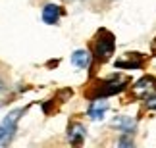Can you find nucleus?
Returning <instances> with one entry per match:
<instances>
[{
  "label": "nucleus",
  "instance_id": "nucleus-1",
  "mask_svg": "<svg viewBox=\"0 0 156 148\" xmlns=\"http://www.w3.org/2000/svg\"><path fill=\"white\" fill-rule=\"evenodd\" d=\"M125 85H127L125 79L119 81V79H116V77H112V79H102V81L94 83V85L85 92V96L89 100H93V98H108V96H112V94L122 92L125 88Z\"/></svg>",
  "mask_w": 156,
  "mask_h": 148
},
{
  "label": "nucleus",
  "instance_id": "nucleus-2",
  "mask_svg": "<svg viewBox=\"0 0 156 148\" xmlns=\"http://www.w3.org/2000/svg\"><path fill=\"white\" fill-rule=\"evenodd\" d=\"M114 48H116L114 35L110 31H106V29H100L97 35V40H94V46H93V58L102 64L106 60H110V56L114 54Z\"/></svg>",
  "mask_w": 156,
  "mask_h": 148
},
{
  "label": "nucleus",
  "instance_id": "nucleus-3",
  "mask_svg": "<svg viewBox=\"0 0 156 148\" xmlns=\"http://www.w3.org/2000/svg\"><path fill=\"white\" fill-rule=\"evenodd\" d=\"M23 114H25V108H16L2 119V123H0V146H8L12 143V139L16 137V131H17L20 117Z\"/></svg>",
  "mask_w": 156,
  "mask_h": 148
},
{
  "label": "nucleus",
  "instance_id": "nucleus-4",
  "mask_svg": "<svg viewBox=\"0 0 156 148\" xmlns=\"http://www.w3.org/2000/svg\"><path fill=\"white\" fill-rule=\"evenodd\" d=\"M106 110H108V100L106 98H93L91 104H89V108H87V114H89V117H93V119H102Z\"/></svg>",
  "mask_w": 156,
  "mask_h": 148
},
{
  "label": "nucleus",
  "instance_id": "nucleus-5",
  "mask_svg": "<svg viewBox=\"0 0 156 148\" xmlns=\"http://www.w3.org/2000/svg\"><path fill=\"white\" fill-rule=\"evenodd\" d=\"M64 14V10L56 4H46L44 10H43V21L46 25H56L60 21V15Z\"/></svg>",
  "mask_w": 156,
  "mask_h": 148
},
{
  "label": "nucleus",
  "instance_id": "nucleus-6",
  "mask_svg": "<svg viewBox=\"0 0 156 148\" xmlns=\"http://www.w3.org/2000/svg\"><path fill=\"white\" fill-rule=\"evenodd\" d=\"M85 127L81 125V123H71V125L68 127V139H69V143L71 144H75V146H79L83 143V139H85Z\"/></svg>",
  "mask_w": 156,
  "mask_h": 148
},
{
  "label": "nucleus",
  "instance_id": "nucleus-7",
  "mask_svg": "<svg viewBox=\"0 0 156 148\" xmlns=\"http://www.w3.org/2000/svg\"><path fill=\"white\" fill-rule=\"evenodd\" d=\"M91 60H93V56H91V52H87V50H75L73 54H71V64L79 69L89 67L91 66Z\"/></svg>",
  "mask_w": 156,
  "mask_h": 148
},
{
  "label": "nucleus",
  "instance_id": "nucleus-8",
  "mask_svg": "<svg viewBox=\"0 0 156 148\" xmlns=\"http://www.w3.org/2000/svg\"><path fill=\"white\" fill-rule=\"evenodd\" d=\"M135 125H137L135 119L129 117V115H119V117H116V119L112 121V127H116V129H119V131H123V133H133Z\"/></svg>",
  "mask_w": 156,
  "mask_h": 148
},
{
  "label": "nucleus",
  "instance_id": "nucleus-9",
  "mask_svg": "<svg viewBox=\"0 0 156 148\" xmlns=\"http://www.w3.org/2000/svg\"><path fill=\"white\" fill-rule=\"evenodd\" d=\"M156 88V81L152 79V77H143L141 81H137L135 83V87H133V91L137 94H145V92H151Z\"/></svg>",
  "mask_w": 156,
  "mask_h": 148
},
{
  "label": "nucleus",
  "instance_id": "nucleus-10",
  "mask_svg": "<svg viewBox=\"0 0 156 148\" xmlns=\"http://www.w3.org/2000/svg\"><path fill=\"white\" fill-rule=\"evenodd\" d=\"M143 66V62L139 60V62H116V67H122V69H139Z\"/></svg>",
  "mask_w": 156,
  "mask_h": 148
},
{
  "label": "nucleus",
  "instance_id": "nucleus-11",
  "mask_svg": "<svg viewBox=\"0 0 156 148\" xmlns=\"http://www.w3.org/2000/svg\"><path fill=\"white\" fill-rule=\"evenodd\" d=\"M123 135H125V137H122V139L118 140V146H133V140L129 139L131 133H123Z\"/></svg>",
  "mask_w": 156,
  "mask_h": 148
},
{
  "label": "nucleus",
  "instance_id": "nucleus-12",
  "mask_svg": "<svg viewBox=\"0 0 156 148\" xmlns=\"http://www.w3.org/2000/svg\"><path fill=\"white\" fill-rule=\"evenodd\" d=\"M4 96H6V87H4V81H2V75H0V106L4 102Z\"/></svg>",
  "mask_w": 156,
  "mask_h": 148
},
{
  "label": "nucleus",
  "instance_id": "nucleus-13",
  "mask_svg": "<svg viewBox=\"0 0 156 148\" xmlns=\"http://www.w3.org/2000/svg\"><path fill=\"white\" fill-rule=\"evenodd\" d=\"M147 108H148V110H156V96L147 98Z\"/></svg>",
  "mask_w": 156,
  "mask_h": 148
}]
</instances>
